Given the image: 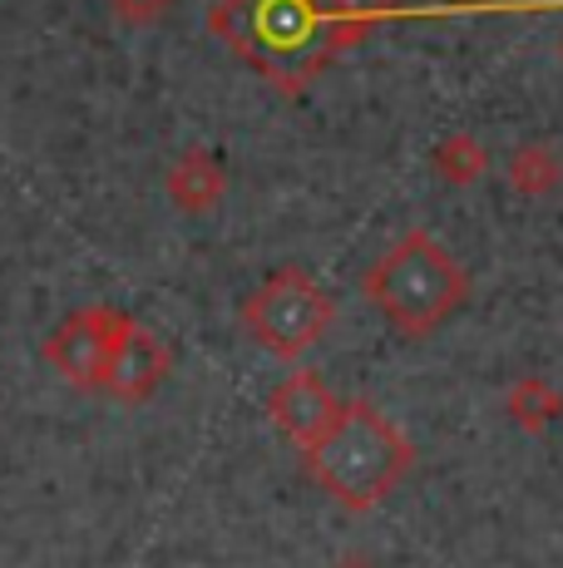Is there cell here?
<instances>
[{"mask_svg":"<svg viewBox=\"0 0 563 568\" xmlns=\"http://www.w3.org/2000/svg\"><path fill=\"white\" fill-rule=\"evenodd\" d=\"M386 6L391 0H218L208 20L267 84L297 94L361 40Z\"/></svg>","mask_w":563,"mask_h":568,"instance_id":"6da1fadb","label":"cell"},{"mask_svg":"<svg viewBox=\"0 0 563 568\" xmlns=\"http://www.w3.org/2000/svg\"><path fill=\"white\" fill-rule=\"evenodd\" d=\"M301 455L311 479L351 515H371L376 505H386L416 465V450L396 430V420H386L366 400H346L337 425Z\"/></svg>","mask_w":563,"mask_h":568,"instance_id":"7a4b0ae2","label":"cell"},{"mask_svg":"<svg viewBox=\"0 0 563 568\" xmlns=\"http://www.w3.org/2000/svg\"><path fill=\"white\" fill-rule=\"evenodd\" d=\"M366 297L400 336H430L470 297V277L430 233H406L366 272Z\"/></svg>","mask_w":563,"mask_h":568,"instance_id":"3957f363","label":"cell"},{"mask_svg":"<svg viewBox=\"0 0 563 568\" xmlns=\"http://www.w3.org/2000/svg\"><path fill=\"white\" fill-rule=\"evenodd\" d=\"M337 302L317 277H307L301 267H282L253 297L243 302V326L263 352H273L277 362H297L327 336Z\"/></svg>","mask_w":563,"mask_h":568,"instance_id":"277c9868","label":"cell"},{"mask_svg":"<svg viewBox=\"0 0 563 568\" xmlns=\"http://www.w3.org/2000/svg\"><path fill=\"white\" fill-rule=\"evenodd\" d=\"M129 312H114V307H80L70 312L55 332L45 336V362L55 366L60 381L80 390H104L110 381V366L119 356V342H124Z\"/></svg>","mask_w":563,"mask_h":568,"instance_id":"5b68a950","label":"cell"},{"mask_svg":"<svg viewBox=\"0 0 563 568\" xmlns=\"http://www.w3.org/2000/svg\"><path fill=\"white\" fill-rule=\"evenodd\" d=\"M341 406H346V400L327 386V376H321V371H311V366L282 376L273 386V396H267V415H273L277 430L287 435L297 450H311V445H317L321 435L337 425Z\"/></svg>","mask_w":563,"mask_h":568,"instance_id":"8992f818","label":"cell"},{"mask_svg":"<svg viewBox=\"0 0 563 568\" xmlns=\"http://www.w3.org/2000/svg\"><path fill=\"white\" fill-rule=\"evenodd\" d=\"M173 352L168 342L144 322H129L124 342H119V356L110 366V381H104V396L124 400V406H139V400L158 396V386L168 381Z\"/></svg>","mask_w":563,"mask_h":568,"instance_id":"52a82bcc","label":"cell"},{"mask_svg":"<svg viewBox=\"0 0 563 568\" xmlns=\"http://www.w3.org/2000/svg\"><path fill=\"white\" fill-rule=\"evenodd\" d=\"M164 189H168V199H173V207H178V213L203 217V213H213V207L223 203L227 173H223V163L213 159L208 149H188V154L173 159Z\"/></svg>","mask_w":563,"mask_h":568,"instance_id":"ba28073f","label":"cell"},{"mask_svg":"<svg viewBox=\"0 0 563 568\" xmlns=\"http://www.w3.org/2000/svg\"><path fill=\"white\" fill-rule=\"evenodd\" d=\"M484 163H490V154H484V144L470 139V134H450L446 144L436 149V173L446 183H454V189H464V183L480 179Z\"/></svg>","mask_w":563,"mask_h":568,"instance_id":"9c48e42d","label":"cell"},{"mask_svg":"<svg viewBox=\"0 0 563 568\" xmlns=\"http://www.w3.org/2000/svg\"><path fill=\"white\" fill-rule=\"evenodd\" d=\"M509 179H514L519 193H529V199H544V193L559 183V159H554V149L524 144L514 159H509Z\"/></svg>","mask_w":563,"mask_h":568,"instance_id":"30bf717a","label":"cell"},{"mask_svg":"<svg viewBox=\"0 0 563 568\" xmlns=\"http://www.w3.org/2000/svg\"><path fill=\"white\" fill-rule=\"evenodd\" d=\"M509 410H514V420H524L529 430H544L549 415H559V396L544 381H519L514 396H509Z\"/></svg>","mask_w":563,"mask_h":568,"instance_id":"8fae6325","label":"cell"},{"mask_svg":"<svg viewBox=\"0 0 563 568\" xmlns=\"http://www.w3.org/2000/svg\"><path fill=\"white\" fill-rule=\"evenodd\" d=\"M110 6L124 26H158V20L168 16L173 0H110Z\"/></svg>","mask_w":563,"mask_h":568,"instance_id":"7c38bea8","label":"cell"},{"mask_svg":"<svg viewBox=\"0 0 563 568\" xmlns=\"http://www.w3.org/2000/svg\"><path fill=\"white\" fill-rule=\"evenodd\" d=\"M331 568H376L371 559H341V564H331Z\"/></svg>","mask_w":563,"mask_h":568,"instance_id":"4fadbf2b","label":"cell"}]
</instances>
